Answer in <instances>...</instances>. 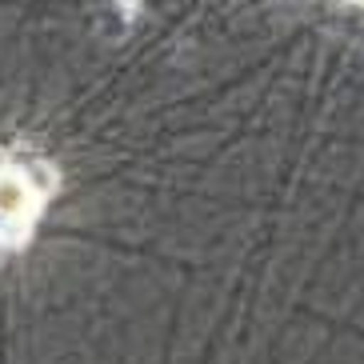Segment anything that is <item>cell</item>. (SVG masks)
Masks as SVG:
<instances>
[{
	"mask_svg": "<svg viewBox=\"0 0 364 364\" xmlns=\"http://www.w3.org/2000/svg\"><path fill=\"white\" fill-rule=\"evenodd\" d=\"M33 184L21 172H0V220L4 225H24L33 216Z\"/></svg>",
	"mask_w": 364,
	"mask_h": 364,
	"instance_id": "obj_1",
	"label": "cell"
},
{
	"mask_svg": "<svg viewBox=\"0 0 364 364\" xmlns=\"http://www.w3.org/2000/svg\"><path fill=\"white\" fill-rule=\"evenodd\" d=\"M21 176H24L28 184H33V193H44V196H48V188L56 184V172L48 168V164H28V168H24Z\"/></svg>",
	"mask_w": 364,
	"mask_h": 364,
	"instance_id": "obj_2",
	"label": "cell"
},
{
	"mask_svg": "<svg viewBox=\"0 0 364 364\" xmlns=\"http://www.w3.org/2000/svg\"><path fill=\"white\" fill-rule=\"evenodd\" d=\"M356 4H364V0H356Z\"/></svg>",
	"mask_w": 364,
	"mask_h": 364,
	"instance_id": "obj_3",
	"label": "cell"
}]
</instances>
